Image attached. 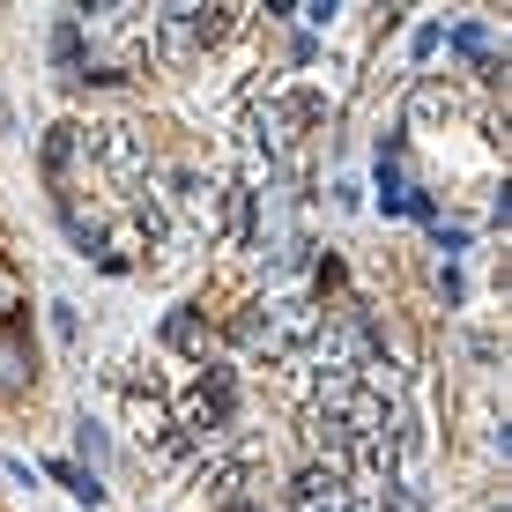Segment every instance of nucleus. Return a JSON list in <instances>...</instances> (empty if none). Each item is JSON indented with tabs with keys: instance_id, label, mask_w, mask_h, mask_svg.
<instances>
[{
	"instance_id": "1",
	"label": "nucleus",
	"mask_w": 512,
	"mask_h": 512,
	"mask_svg": "<svg viewBox=\"0 0 512 512\" xmlns=\"http://www.w3.org/2000/svg\"><path fill=\"white\" fill-rule=\"evenodd\" d=\"M394 297L334 260L223 253L149 327L127 423L186 512H490V438L438 431Z\"/></svg>"
},
{
	"instance_id": "2",
	"label": "nucleus",
	"mask_w": 512,
	"mask_h": 512,
	"mask_svg": "<svg viewBox=\"0 0 512 512\" xmlns=\"http://www.w3.org/2000/svg\"><path fill=\"white\" fill-rule=\"evenodd\" d=\"M45 386V342H38V297L30 275L15 268V253L0 245V416L38 401Z\"/></svg>"
},
{
	"instance_id": "3",
	"label": "nucleus",
	"mask_w": 512,
	"mask_h": 512,
	"mask_svg": "<svg viewBox=\"0 0 512 512\" xmlns=\"http://www.w3.org/2000/svg\"><path fill=\"white\" fill-rule=\"evenodd\" d=\"M0 512H15V505H8V498H0Z\"/></svg>"
}]
</instances>
